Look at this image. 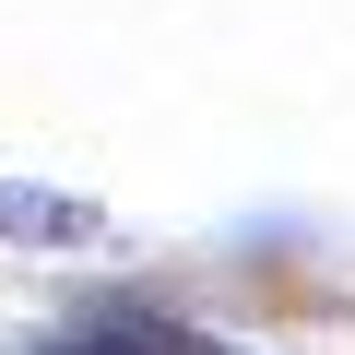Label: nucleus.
Masks as SVG:
<instances>
[{
  "mask_svg": "<svg viewBox=\"0 0 355 355\" xmlns=\"http://www.w3.org/2000/svg\"><path fill=\"white\" fill-rule=\"evenodd\" d=\"M24 355H214V343H190V331L154 320V308H83V320H60V331L24 343Z\"/></svg>",
  "mask_w": 355,
  "mask_h": 355,
  "instance_id": "2",
  "label": "nucleus"
},
{
  "mask_svg": "<svg viewBox=\"0 0 355 355\" xmlns=\"http://www.w3.org/2000/svg\"><path fill=\"white\" fill-rule=\"evenodd\" d=\"M0 249H107V214L83 190H36V178H0Z\"/></svg>",
  "mask_w": 355,
  "mask_h": 355,
  "instance_id": "1",
  "label": "nucleus"
}]
</instances>
